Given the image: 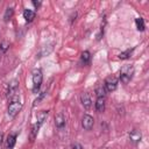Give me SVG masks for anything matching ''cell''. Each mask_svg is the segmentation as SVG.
I'll return each instance as SVG.
<instances>
[{"instance_id":"obj_13","label":"cell","mask_w":149,"mask_h":149,"mask_svg":"<svg viewBox=\"0 0 149 149\" xmlns=\"http://www.w3.org/2000/svg\"><path fill=\"white\" fill-rule=\"evenodd\" d=\"M16 143V134L12 133L7 136V149H13Z\"/></svg>"},{"instance_id":"obj_19","label":"cell","mask_w":149,"mask_h":149,"mask_svg":"<svg viewBox=\"0 0 149 149\" xmlns=\"http://www.w3.org/2000/svg\"><path fill=\"white\" fill-rule=\"evenodd\" d=\"M13 14H14V9H13L12 7H8V8L6 9L5 14H3V19H5V21H9V20L13 17Z\"/></svg>"},{"instance_id":"obj_16","label":"cell","mask_w":149,"mask_h":149,"mask_svg":"<svg viewBox=\"0 0 149 149\" xmlns=\"http://www.w3.org/2000/svg\"><path fill=\"white\" fill-rule=\"evenodd\" d=\"M80 59H81V62L84 64H88L90 61H91V54H90V51H87V50L83 51L81 52V56H80Z\"/></svg>"},{"instance_id":"obj_3","label":"cell","mask_w":149,"mask_h":149,"mask_svg":"<svg viewBox=\"0 0 149 149\" xmlns=\"http://www.w3.org/2000/svg\"><path fill=\"white\" fill-rule=\"evenodd\" d=\"M118 86V79L114 76H109L105 79V90L108 92H113L116 90Z\"/></svg>"},{"instance_id":"obj_14","label":"cell","mask_w":149,"mask_h":149,"mask_svg":"<svg viewBox=\"0 0 149 149\" xmlns=\"http://www.w3.org/2000/svg\"><path fill=\"white\" fill-rule=\"evenodd\" d=\"M120 73H121V74L129 76V77H133V73H134V68H133V65H125V66H122Z\"/></svg>"},{"instance_id":"obj_25","label":"cell","mask_w":149,"mask_h":149,"mask_svg":"<svg viewBox=\"0 0 149 149\" xmlns=\"http://www.w3.org/2000/svg\"><path fill=\"white\" fill-rule=\"evenodd\" d=\"M2 139H3V134L0 133V144H1V142H2Z\"/></svg>"},{"instance_id":"obj_22","label":"cell","mask_w":149,"mask_h":149,"mask_svg":"<svg viewBox=\"0 0 149 149\" xmlns=\"http://www.w3.org/2000/svg\"><path fill=\"white\" fill-rule=\"evenodd\" d=\"M130 79H132V77L126 76V74H121V73H120V80H121V83H123V84H128V83L130 81Z\"/></svg>"},{"instance_id":"obj_7","label":"cell","mask_w":149,"mask_h":149,"mask_svg":"<svg viewBox=\"0 0 149 149\" xmlns=\"http://www.w3.org/2000/svg\"><path fill=\"white\" fill-rule=\"evenodd\" d=\"M54 45H55V43H50V44H47V45L42 47V49L40 50V52H38L37 57H43V56L49 55V54L54 50Z\"/></svg>"},{"instance_id":"obj_1","label":"cell","mask_w":149,"mask_h":149,"mask_svg":"<svg viewBox=\"0 0 149 149\" xmlns=\"http://www.w3.org/2000/svg\"><path fill=\"white\" fill-rule=\"evenodd\" d=\"M22 105L20 101V97L17 94H14L13 97H10V102L8 105V115L9 118H15L16 114L20 112Z\"/></svg>"},{"instance_id":"obj_11","label":"cell","mask_w":149,"mask_h":149,"mask_svg":"<svg viewBox=\"0 0 149 149\" xmlns=\"http://www.w3.org/2000/svg\"><path fill=\"white\" fill-rule=\"evenodd\" d=\"M48 114H49L48 111H40V112H37V114H36V120H37V122H36V123H38V125L41 126V125L47 120Z\"/></svg>"},{"instance_id":"obj_18","label":"cell","mask_w":149,"mask_h":149,"mask_svg":"<svg viewBox=\"0 0 149 149\" xmlns=\"http://www.w3.org/2000/svg\"><path fill=\"white\" fill-rule=\"evenodd\" d=\"M95 94H97V98H105L106 95V90L105 87H102L101 85L95 87Z\"/></svg>"},{"instance_id":"obj_17","label":"cell","mask_w":149,"mask_h":149,"mask_svg":"<svg viewBox=\"0 0 149 149\" xmlns=\"http://www.w3.org/2000/svg\"><path fill=\"white\" fill-rule=\"evenodd\" d=\"M40 127H41V126H40L38 123H35V125L31 127V132H30V141H31V142L35 140V137H36V135H37V133H38Z\"/></svg>"},{"instance_id":"obj_5","label":"cell","mask_w":149,"mask_h":149,"mask_svg":"<svg viewBox=\"0 0 149 149\" xmlns=\"http://www.w3.org/2000/svg\"><path fill=\"white\" fill-rule=\"evenodd\" d=\"M19 80L17 79H12L9 83H8V90H7V95L8 97H13L15 93H16V91H17V88H19Z\"/></svg>"},{"instance_id":"obj_24","label":"cell","mask_w":149,"mask_h":149,"mask_svg":"<svg viewBox=\"0 0 149 149\" xmlns=\"http://www.w3.org/2000/svg\"><path fill=\"white\" fill-rule=\"evenodd\" d=\"M33 5L35 6V8H36V9H38V8H40V6L42 5V1H36V0H33Z\"/></svg>"},{"instance_id":"obj_2","label":"cell","mask_w":149,"mask_h":149,"mask_svg":"<svg viewBox=\"0 0 149 149\" xmlns=\"http://www.w3.org/2000/svg\"><path fill=\"white\" fill-rule=\"evenodd\" d=\"M33 92L36 93L38 92L41 85H42V80H43V73H42V70L40 68L37 69H34L33 70Z\"/></svg>"},{"instance_id":"obj_15","label":"cell","mask_w":149,"mask_h":149,"mask_svg":"<svg viewBox=\"0 0 149 149\" xmlns=\"http://www.w3.org/2000/svg\"><path fill=\"white\" fill-rule=\"evenodd\" d=\"M135 24H136V28H137V30H140V31H143V30L146 29L144 20H143L142 17H137V19H135Z\"/></svg>"},{"instance_id":"obj_6","label":"cell","mask_w":149,"mask_h":149,"mask_svg":"<svg viewBox=\"0 0 149 149\" xmlns=\"http://www.w3.org/2000/svg\"><path fill=\"white\" fill-rule=\"evenodd\" d=\"M80 101H81V105L84 106V108H86V109H90L91 107H92V99H91V97H90V94L88 93H81V95H80Z\"/></svg>"},{"instance_id":"obj_21","label":"cell","mask_w":149,"mask_h":149,"mask_svg":"<svg viewBox=\"0 0 149 149\" xmlns=\"http://www.w3.org/2000/svg\"><path fill=\"white\" fill-rule=\"evenodd\" d=\"M8 48H9V43L7 41H2L0 43V51L1 52H6L8 50Z\"/></svg>"},{"instance_id":"obj_8","label":"cell","mask_w":149,"mask_h":149,"mask_svg":"<svg viewBox=\"0 0 149 149\" xmlns=\"http://www.w3.org/2000/svg\"><path fill=\"white\" fill-rule=\"evenodd\" d=\"M142 139V135L141 133L137 130V129H133L130 133H129V140L133 142V143H139Z\"/></svg>"},{"instance_id":"obj_20","label":"cell","mask_w":149,"mask_h":149,"mask_svg":"<svg viewBox=\"0 0 149 149\" xmlns=\"http://www.w3.org/2000/svg\"><path fill=\"white\" fill-rule=\"evenodd\" d=\"M133 50H134V48L127 49L126 51L120 52V54H119V58H120V59H127V58H129V56H130V54L133 52Z\"/></svg>"},{"instance_id":"obj_10","label":"cell","mask_w":149,"mask_h":149,"mask_svg":"<svg viewBox=\"0 0 149 149\" xmlns=\"http://www.w3.org/2000/svg\"><path fill=\"white\" fill-rule=\"evenodd\" d=\"M35 17H36V13H35L34 10L28 9V8L23 10V19H24L27 22H31V21H34Z\"/></svg>"},{"instance_id":"obj_12","label":"cell","mask_w":149,"mask_h":149,"mask_svg":"<svg viewBox=\"0 0 149 149\" xmlns=\"http://www.w3.org/2000/svg\"><path fill=\"white\" fill-rule=\"evenodd\" d=\"M95 111L102 113L105 111V98H97L95 100Z\"/></svg>"},{"instance_id":"obj_4","label":"cell","mask_w":149,"mask_h":149,"mask_svg":"<svg viewBox=\"0 0 149 149\" xmlns=\"http://www.w3.org/2000/svg\"><path fill=\"white\" fill-rule=\"evenodd\" d=\"M94 126V119L92 115L90 114H85L81 119V127L85 129V130H91Z\"/></svg>"},{"instance_id":"obj_23","label":"cell","mask_w":149,"mask_h":149,"mask_svg":"<svg viewBox=\"0 0 149 149\" xmlns=\"http://www.w3.org/2000/svg\"><path fill=\"white\" fill-rule=\"evenodd\" d=\"M71 148H72V149H84L83 146H81L80 143H78V142L72 143V144H71Z\"/></svg>"},{"instance_id":"obj_9","label":"cell","mask_w":149,"mask_h":149,"mask_svg":"<svg viewBox=\"0 0 149 149\" xmlns=\"http://www.w3.org/2000/svg\"><path fill=\"white\" fill-rule=\"evenodd\" d=\"M55 126L59 129L65 126V118L62 113H58V114L55 115Z\"/></svg>"}]
</instances>
